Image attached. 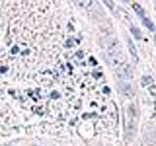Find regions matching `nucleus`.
Here are the masks:
<instances>
[{
  "label": "nucleus",
  "instance_id": "obj_4",
  "mask_svg": "<svg viewBox=\"0 0 156 146\" xmlns=\"http://www.w3.org/2000/svg\"><path fill=\"white\" fill-rule=\"evenodd\" d=\"M143 24L145 26V27H147L149 30H151V31H154L155 30V26H154V24L150 22V19H146V18H144V19H143Z\"/></svg>",
  "mask_w": 156,
  "mask_h": 146
},
{
  "label": "nucleus",
  "instance_id": "obj_5",
  "mask_svg": "<svg viewBox=\"0 0 156 146\" xmlns=\"http://www.w3.org/2000/svg\"><path fill=\"white\" fill-rule=\"evenodd\" d=\"M152 81H153V79L150 76H144L143 77V82H141V85H143V87L146 86V85L150 84V83L152 82Z\"/></svg>",
  "mask_w": 156,
  "mask_h": 146
},
{
  "label": "nucleus",
  "instance_id": "obj_1",
  "mask_svg": "<svg viewBox=\"0 0 156 146\" xmlns=\"http://www.w3.org/2000/svg\"><path fill=\"white\" fill-rule=\"evenodd\" d=\"M136 123H138V113L134 104H130L126 108L124 115V129L126 140H132L136 134Z\"/></svg>",
  "mask_w": 156,
  "mask_h": 146
},
{
  "label": "nucleus",
  "instance_id": "obj_3",
  "mask_svg": "<svg viewBox=\"0 0 156 146\" xmlns=\"http://www.w3.org/2000/svg\"><path fill=\"white\" fill-rule=\"evenodd\" d=\"M133 9L135 10V12L136 13V15L140 17H144V9L141 8V6L140 4L138 3H134L133 4Z\"/></svg>",
  "mask_w": 156,
  "mask_h": 146
},
{
  "label": "nucleus",
  "instance_id": "obj_7",
  "mask_svg": "<svg viewBox=\"0 0 156 146\" xmlns=\"http://www.w3.org/2000/svg\"><path fill=\"white\" fill-rule=\"evenodd\" d=\"M105 3H107V6H109L110 8H113V2H110V1H104Z\"/></svg>",
  "mask_w": 156,
  "mask_h": 146
},
{
  "label": "nucleus",
  "instance_id": "obj_2",
  "mask_svg": "<svg viewBox=\"0 0 156 146\" xmlns=\"http://www.w3.org/2000/svg\"><path fill=\"white\" fill-rule=\"evenodd\" d=\"M128 48H129V51L132 57H133V61L135 62H138L139 61V56H138V52H136V49L134 45V43L132 42L131 39H128Z\"/></svg>",
  "mask_w": 156,
  "mask_h": 146
},
{
  "label": "nucleus",
  "instance_id": "obj_6",
  "mask_svg": "<svg viewBox=\"0 0 156 146\" xmlns=\"http://www.w3.org/2000/svg\"><path fill=\"white\" fill-rule=\"evenodd\" d=\"M132 31H133V33L136 35V39H140V30L136 27H135V28H132Z\"/></svg>",
  "mask_w": 156,
  "mask_h": 146
}]
</instances>
